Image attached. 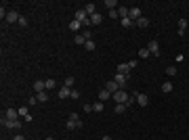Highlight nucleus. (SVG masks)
I'll return each instance as SVG.
<instances>
[{
    "label": "nucleus",
    "mask_w": 189,
    "mask_h": 140,
    "mask_svg": "<svg viewBox=\"0 0 189 140\" xmlns=\"http://www.w3.org/2000/svg\"><path fill=\"white\" fill-rule=\"evenodd\" d=\"M74 19H76V21H80V23H82V25H86V27H88V25H93V23H91V17L86 15V11H84V8H78Z\"/></svg>",
    "instance_id": "obj_1"
},
{
    "label": "nucleus",
    "mask_w": 189,
    "mask_h": 140,
    "mask_svg": "<svg viewBox=\"0 0 189 140\" xmlns=\"http://www.w3.org/2000/svg\"><path fill=\"white\" fill-rule=\"evenodd\" d=\"M111 98H114V100H116V102H118V105H126V102H128V100H130V96H128V94H126V90H118V92L114 94V96H111Z\"/></svg>",
    "instance_id": "obj_2"
},
{
    "label": "nucleus",
    "mask_w": 189,
    "mask_h": 140,
    "mask_svg": "<svg viewBox=\"0 0 189 140\" xmlns=\"http://www.w3.org/2000/svg\"><path fill=\"white\" fill-rule=\"evenodd\" d=\"M2 123H4L6 128H11V130H19V128L23 126L21 119H13V121H11V119H4V117H2Z\"/></svg>",
    "instance_id": "obj_3"
},
{
    "label": "nucleus",
    "mask_w": 189,
    "mask_h": 140,
    "mask_svg": "<svg viewBox=\"0 0 189 140\" xmlns=\"http://www.w3.org/2000/svg\"><path fill=\"white\" fill-rule=\"evenodd\" d=\"M147 50H149V54H153V56H160V44H158L155 40H149Z\"/></svg>",
    "instance_id": "obj_4"
},
{
    "label": "nucleus",
    "mask_w": 189,
    "mask_h": 140,
    "mask_svg": "<svg viewBox=\"0 0 189 140\" xmlns=\"http://www.w3.org/2000/svg\"><path fill=\"white\" fill-rule=\"evenodd\" d=\"M128 17H130L133 21H139V19H141V8H139V6H130V8H128Z\"/></svg>",
    "instance_id": "obj_5"
},
{
    "label": "nucleus",
    "mask_w": 189,
    "mask_h": 140,
    "mask_svg": "<svg viewBox=\"0 0 189 140\" xmlns=\"http://www.w3.org/2000/svg\"><path fill=\"white\" fill-rule=\"evenodd\" d=\"M19 117H21L19 115V109H6L4 111V119H11L13 121V119H19Z\"/></svg>",
    "instance_id": "obj_6"
},
{
    "label": "nucleus",
    "mask_w": 189,
    "mask_h": 140,
    "mask_svg": "<svg viewBox=\"0 0 189 140\" xmlns=\"http://www.w3.org/2000/svg\"><path fill=\"white\" fill-rule=\"evenodd\" d=\"M114 82H116V84H118V86H120V88L124 90V86H126L128 78H126V75H122V73H116V75H114Z\"/></svg>",
    "instance_id": "obj_7"
},
{
    "label": "nucleus",
    "mask_w": 189,
    "mask_h": 140,
    "mask_svg": "<svg viewBox=\"0 0 189 140\" xmlns=\"http://www.w3.org/2000/svg\"><path fill=\"white\" fill-rule=\"evenodd\" d=\"M135 100L139 102V107H147V102H149V96H147V94L137 92V94H135Z\"/></svg>",
    "instance_id": "obj_8"
},
{
    "label": "nucleus",
    "mask_w": 189,
    "mask_h": 140,
    "mask_svg": "<svg viewBox=\"0 0 189 140\" xmlns=\"http://www.w3.org/2000/svg\"><path fill=\"white\" fill-rule=\"evenodd\" d=\"M105 90H107V92H111V96H114V94L118 92V90H122V88H120V86H118L114 80H109V82L105 84Z\"/></svg>",
    "instance_id": "obj_9"
},
{
    "label": "nucleus",
    "mask_w": 189,
    "mask_h": 140,
    "mask_svg": "<svg viewBox=\"0 0 189 140\" xmlns=\"http://www.w3.org/2000/svg\"><path fill=\"white\" fill-rule=\"evenodd\" d=\"M19 15L15 13V11H11V13H6V23H19Z\"/></svg>",
    "instance_id": "obj_10"
},
{
    "label": "nucleus",
    "mask_w": 189,
    "mask_h": 140,
    "mask_svg": "<svg viewBox=\"0 0 189 140\" xmlns=\"http://www.w3.org/2000/svg\"><path fill=\"white\" fill-rule=\"evenodd\" d=\"M128 71H130V65H128V63H120V65H118V73H122V75L128 78Z\"/></svg>",
    "instance_id": "obj_11"
},
{
    "label": "nucleus",
    "mask_w": 189,
    "mask_h": 140,
    "mask_svg": "<svg viewBox=\"0 0 189 140\" xmlns=\"http://www.w3.org/2000/svg\"><path fill=\"white\" fill-rule=\"evenodd\" d=\"M57 96H59V98H69V96H72V88L63 86V88H61V90L57 92Z\"/></svg>",
    "instance_id": "obj_12"
},
{
    "label": "nucleus",
    "mask_w": 189,
    "mask_h": 140,
    "mask_svg": "<svg viewBox=\"0 0 189 140\" xmlns=\"http://www.w3.org/2000/svg\"><path fill=\"white\" fill-rule=\"evenodd\" d=\"M34 90H36V92H44V90H46V84H44L42 80H36V82H34Z\"/></svg>",
    "instance_id": "obj_13"
},
{
    "label": "nucleus",
    "mask_w": 189,
    "mask_h": 140,
    "mask_svg": "<svg viewBox=\"0 0 189 140\" xmlns=\"http://www.w3.org/2000/svg\"><path fill=\"white\" fill-rule=\"evenodd\" d=\"M84 11H86V15H88V17H93L94 13H97V6H94L93 2H88V4L84 6Z\"/></svg>",
    "instance_id": "obj_14"
},
{
    "label": "nucleus",
    "mask_w": 189,
    "mask_h": 140,
    "mask_svg": "<svg viewBox=\"0 0 189 140\" xmlns=\"http://www.w3.org/2000/svg\"><path fill=\"white\" fill-rule=\"evenodd\" d=\"M109 98H111V92H107L105 88L99 92V100H101V102H105V100H109Z\"/></svg>",
    "instance_id": "obj_15"
},
{
    "label": "nucleus",
    "mask_w": 189,
    "mask_h": 140,
    "mask_svg": "<svg viewBox=\"0 0 189 140\" xmlns=\"http://www.w3.org/2000/svg\"><path fill=\"white\" fill-rule=\"evenodd\" d=\"M187 29V19H179V36H183Z\"/></svg>",
    "instance_id": "obj_16"
},
{
    "label": "nucleus",
    "mask_w": 189,
    "mask_h": 140,
    "mask_svg": "<svg viewBox=\"0 0 189 140\" xmlns=\"http://www.w3.org/2000/svg\"><path fill=\"white\" fill-rule=\"evenodd\" d=\"M80 126H82V121H69V119H67V123H65L67 130H76V128H80Z\"/></svg>",
    "instance_id": "obj_17"
},
{
    "label": "nucleus",
    "mask_w": 189,
    "mask_h": 140,
    "mask_svg": "<svg viewBox=\"0 0 189 140\" xmlns=\"http://www.w3.org/2000/svg\"><path fill=\"white\" fill-rule=\"evenodd\" d=\"M105 109V102H101V100H97V102H93V111H97V113H101Z\"/></svg>",
    "instance_id": "obj_18"
},
{
    "label": "nucleus",
    "mask_w": 189,
    "mask_h": 140,
    "mask_svg": "<svg viewBox=\"0 0 189 140\" xmlns=\"http://www.w3.org/2000/svg\"><path fill=\"white\" fill-rule=\"evenodd\" d=\"M36 98H38V102H46L48 100V92L44 90V92H38L36 94Z\"/></svg>",
    "instance_id": "obj_19"
},
{
    "label": "nucleus",
    "mask_w": 189,
    "mask_h": 140,
    "mask_svg": "<svg viewBox=\"0 0 189 140\" xmlns=\"http://www.w3.org/2000/svg\"><path fill=\"white\" fill-rule=\"evenodd\" d=\"M162 92L170 94V92H172V84H170V82H164V84H162Z\"/></svg>",
    "instance_id": "obj_20"
},
{
    "label": "nucleus",
    "mask_w": 189,
    "mask_h": 140,
    "mask_svg": "<svg viewBox=\"0 0 189 140\" xmlns=\"http://www.w3.org/2000/svg\"><path fill=\"white\" fill-rule=\"evenodd\" d=\"M101 21H103V17H101V15H99V13H94L93 17H91V23H93V25H99V23H101Z\"/></svg>",
    "instance_id": "obj_21"
},
{
    "label": "nucleus",
    "mask_w": 189,
    "mask_h": 140,
    "mask_svg": "<svg viewBox=\"0 0 189 140\" xmlns=\"http://www.w3.org/2000/svg\"><path fill=\"white\" fill-rule=\"evenodd\" d=\"M116 6H118V2H116V0H105V8H109V11H116Z\"/></svg>",
    "instance_id": "obj_22"
},
{
    "label": "nucleus",
    "mask_w": 189,
    "mask_h": 140,
    "mask_svg": "<svg viewBox=\"0 0 189 140\" xmlns=\"http://www.w3.org/2000/svg\"><path fill=\"white\" fill-rule=\"evenodd\" d=\"M118 15H120V19H126V17H128V8H126V6H120V8H118Z\"/></svg>",
    "instance_id": "obj_23"
},
{
    "label": "nucleus",
    "mask_w": 189,
    "mask_h": 140,
    "mask_svg": "<svg viewBox=\"0 0 189 140\" xmlns=\"http://www.w3.org/2000/svg\"><path fill=\"white\" fill-rule=\"evenodd\" d=\"M135 23H137L139 27H147V25H149V19H147V17H141V19H139V21H135Z\"/></svg>",
    "instance_id": "obj_24"
},
{
    "label": "nucleus",
    "mask_w": 189,
    "mask_h": 140,
    "mask_svg": "<svg viewBox=\"0 0 189 140\" xmlns=\"http://www.w3.org/2000/svg\"><path fill=\"white\" fill-rule=\"evenodd\" d=\"M80 25H82V23H80V21H76V19H74V21H72V23H69V29H72V32H78V29H80Z\"/></svg>",
    "instance_id": "obj_25"
},
{
    "label": "nucleus",
    "mask_w": 189,
    "mask_h": 140,
    "mask_svg": "<svg viewBox=\"0 0 189 140\" xmlns=\"http://www.w3.org/2000/svg\"><path fill=\"white\" fill-rule=\"evenodd\" d=\"M149 56H151V54H149L147 48H141V50H139V59H149Z\"/></svg>",
    "instance_id": "obj_26"
},
{
    "label": "nucleus",
    "mask_w": 189,
    "mask_h": 140,
    "mask_svg": "<svg viewBox=\"0 0 189 140\" xmlns=\"http://www.w3.org/2000/svg\"><path fill=\"white\" fill-rule=\"evenodd\" d=\"M74 42H76V44H86V40H84V36H82V34H76Z\"/></svg>",
    "instance_id": "obj_27"
},
{
    "label": "nucleus",
    "mask_w": 189,
    "mask_h": 140,
    "mask_svg": "<svg viewBox=\"0 0 189 140\" xmlns=\"http://www.w3.org/2000/svg\"><path fill=\"white\" fill-rule=\"evenodd\" d=\"M166 75H170V78H172V75H177V67H175V65L166 67Z\"/></svg>",
    "instance_id": "obj_28"
},
{
    "label": "nucleus",
    "mask_w": 189,
    "mask_h": 140,
    "mask_svg": "<svg viewBox=\"0 0 189 140\" xmlns=\"http://www.w3.org/2000/svg\"><path fill=\"white\" fill-rule=\"evenodd\" d=\"M84 48H86V50L91 52V50H94V48H97V44H94L93 40H86V44H84Z\"/></svg>",
    "instance_id": "obj_29"
},
{
    "label": "nucleus",
    "mask_w": 189,
    "mask_h": 140,
    "mask_svg": "<svg viewBox=\"0 0 189 140\" xmlns=\"http://www.w3.org/2000/svg\"><path fill=\"white\" fill-rule=\"evenodd\" d=\"M114 111H116L118 115H122V113L126 111V105H116V109H114Z\"/></svg>",
    "instance_id": "obj_30"
},
{
    "label": "nucleus",
    "mask_w": 189,
    "mask_h": 140,
    "mask_svg": "<svg viewBox=\"0 0 189 140\" xmlns=\"http://www.w3.org/2000/svg\"><path fill=\"white\" fill-rule=\"evenodd\" d=\"M133 23H135V21H133L130 17H126V19H122V25H124V27H130Z\"/></svg>",
    "instance_id": "obj_31"
},
{
    "label": "nucleus",
    "mask_w": 189,
    "mask_h": 140,
    "mask_svg": "<svg viewBox=\"0 0 189 140\" xmlns=\"http://www.w3.org/2000/svg\"><path fill=\"white\" fill-rule=\"evenodd\" d=\"M82 36H84V40H93V34H91V29H84V32H82Z\"/></svg>",
    "instance_id": "obj_32"
},
{
    "label": "nucleus",
    "mask_w": 189,
    "mask_h": 140,
    "mask_svg": "<svg viewBox=\"0 0 189 140\" xmlns=\"http://www.w3.org/2000/svg\"><path fill=\"white\" fill-rule=\"evenodd\" d=\"M19 115H21V117H27V115H30V113H27V107H19Z\"/></svg>",
    "instance_id": "obj_33"
},
{
    "label": "nucleus",
    "mask_w": 189,
    "mask_h": 140,
    "mask_svg": "<svg viewBox=\"0 0 189 140\" xmlns=\"http://www.w3.org/2000/svg\"><path fill=\"white\" fill-rule=\"evenodd\" d=\"M44 84H46V90H53V88H55V80H46Z\"/></svg>",
    "instance_id": "obj_34"
},
{
    "label": "nucleus",
    "mask_w": 189,
    "mask_h": 140,
    "mask_svg": "<svg viewBox=\"0 0 189 140\" xmlns=\"http://www.w3.org/2000/svg\"><path fill=\"white\" fill-rule=\"evenodd\" d=\"M19 25H21V27H27V19H25L23 15H21V19H19Z\"/></svg>",
    "instance_id": "obj_35"
},
{
    "label": "nucleus",
    "mask_w": 189,
    "mask_h": 140,
    "mask_svg": "<svg viewBox=\"0 0 189 140\" xmlns=\"http://www.w3.org/2000/svg\"><path fill=\"white\" fill-rule=\"evenodd\" d=\"M65 86L72 88V86H74V78H65Z\"/></svg>",
    "instance_id": "obj_36"
},
{
    "label": "nucleus",
    "mask_w": 189,
    "mask_h": 140,
    "mask_svg": "<svg viewBox=\"0 0 189 140\" xmlns=\"http://www.w3.org/2000/svg\"><path fill=\"white\" fill-rule=\"evenodd\" d=\"M120 15H118V11H109V19H118Z\"/></svg>",
    "instance_id": "obj_37"
},
{
    "label": "nucleus",
    "mask_w": 189,
    "mask_h": 140,
    "mask_svg": "<svg viewBox=\"0 0 189 140\" xmlns=\"http://www.w3.org/2000/svg\"><path fill=\"white\" fill-rule=\"evenodd\" d=\"M69 121H80V119H78V113H72V115H69Z\"/></svg>",
    "instance_id": "obj_38"
},
{
    "label": "nucleus",
    "mask_w": 189,
    "mask_h": 140,
    "mask_svg": "<svg viewBox=\"0 0 189 140\" xmlns=\"http://www.w3.org/2000/svg\"><path fill=\"white\" fill-rule=\"evenodd\" d=\"M72 98H74V100L80 98V92H78V90H72Z\"/></svg>",
    "instance_id": "obj_39"
},
{
    "label": "nucleus",
    "mask_w": 189,
    "mask_h": 140,
    "mask_svg": "<svg viewBox=\"0 0 189 140\" xmlns=\"http://www.w3.org/2000/svg\"><path fill=\"white\" fill-rule=\"evenodd\" d=\"M82 109H84V111H86V113H91V111H93V105H84V107H82Z\"/></svg>",
    "instance_id": "obj_40"
},
{
    "label": "nucleus",
    "mask_w": 189,
    "mask_h": 140,
    "mask_svg": "<svg viewBox=\"0 0 189 140\" xmlns=\"http://www.w3.org/2000/svg\"><path fill=\"white\" fill-rule=\"evenodd\" d=\"M13 140H25V138H23L21 134H17V136H15V138H13Z\"/></svg>",
    "instance_id": "obj_41"
},
{
    "label": "nucleus",
    "mask_w": 189,
    "mask_h": 140,
    "mask_svg": "<svg viewBox=\"0 0 189 140\" xmlns=\"http://www.w3.org/2000/svg\"><path fill=\"white\" fill-rule=\"evenodd\" d=\"M101 140H114V138H109V136H103V138H101Z\"/></svg>",
    "instance_id": "obj_42"
},
{
    "label": "nucleus",
    "mask_w": 189,
    "mask_h": 140,
    "mask_svg": "<svg viewBox=\"0 0 189 140\" xmlns=\"http://www.w3.org/2000/svg\"><path fill=\"white\" fill-rule=\"evenodd\" d=\"M46 140H55V138H46Z\"/></svg>",
    "instance_id": "obj_43"
}]
</instances>
